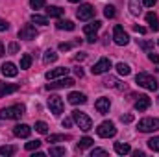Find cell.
Listing matches in <instances>:
<instances>
[{"mask_svg":"<svg viewBox=\"0 0 159 157\" xmlns=\"http://www.w3.org/2000/svg\"><path fill=\"white\" fill-rule=\"evenodd\" d=\"M22 115H24V105H20V104L9 105V107H6V109L0 111V118L2 120H17Z\"/></svg>","mask_w":159,"mask_h":157,"instance_id":"obj_1","label":"cell"},{"mask_svg":"<svg viewBox=\"0 0 159 157\" xmlns=\"http://www.w3.org/2000/svg\"><path fill=\"white\" fill-rule=\"evenodd\" d=\"M135 81L141 85V87H144L146 91H157V79L154 78V76H150V74H146V72H141V74H137L135 76Z\"/></svg>","mask_w":159,"mask_h":157,"instance_id":"obj_2","label":"cell"},{"mask_svg":"<svg viewBox=\"0 0 159 157\" xmlns=\"http://www.w3.org/2000/svg\"><path fill=\"white\" fill-rule=\"evenodd\" d=\"M137 129H139L141 133H152V131H157L159 129V118L146 117V118H143V120H139Z\"/></svg>","mask_w":159,"mask_h":157,"instance_id":"obj_3","label":"cell"},{"mask_svg":"<svg viewBox=\"0 0 159 157\" xmlns=\"http://www.w3.org/2000/svg\"><path fill=\"white\" fill-rule=\"evenodd\" d=\"M96 133H98V137H102V139H109V137H115V135H117V128H115L113 122L106 120V122H102V124L96 128Z\"/></svg>","mask_w":159,"mask_h":157,"instance_id":"obj_4","label":"cell"},{"mask_svg":"<svg viewBox=\"0 0 159 157\" xmlns=\"http://www.w3.org/2000/svg\"><path fill=\"white\" fill-rule=\"evenodd\" d=\"M72 118L80 126V129H83V131H89L93 128V120L87 117L85 113H81V111H72Z\"/></svg>","mask_w":159,"mask_h":157,"instance_id":"obj_5","label":"cell"},{"mask_svg":"<svg viewBox=\"0 0 159 157\" xmlns=\"http://www.w3.org/2000/svg\"><path fill=\"white\" fill-rule=\"evenodd\" d=\"M37 35H39V32L35 30V26H34V24H24V26L19 30V39L32 41V39H35Z\"/></svg>","mask_w":159,"mask_h":157,"instance_id":"obj_6","label":"cell"},{"mask_svg":"<svg viewBox=\"0 0 159 157\" xmlns=\"http://www.w3.org/2000/svg\"><path fill=\"white\" fill-rule=\"evenodd\" d=\"M111 67H113V65H111V61H109L107 57H102L98 63H94V65H93L91 72H93L94 76H100V74H106V72H107Z\"/></svg>","mask_w":159,"mask_h":157,"instance_id":"obj_7","label":"cell"},{"mask_svg":"<svg viewBox=\"0 0 159 157\" xmlns=\"http://www.w3.org/2000/svg\"><path fill=\"white\" fill-rule=\"evenodd\" d=\"M48 107H50V111H52L56 117H59V115L63 113V100H61V96L52 94V96L48 98Z\"/></svg>","mask_w":159,"mask_h":157,"instance_id":"obj_8","label":"cell"},{"mask_svg":"<svg viewBox=\"0 0 159 157\" xmlns=\"http://www.w3.org/2000/svg\"><path fill=\"white\" fill-rule=\"evenodd\" d=\"M74 85V79L72 78H69V76H63V78H59V79H50V83L46 85V89L50 91V89H65V87H72Z\"/></svg>","mask_w":159,"mask_h":157,"instance_id":"obj_9","label":"cell"},{"mask_svg":"<svg viewBox=\"0 0 159 157\" xmlns=\"http://www.w3.org/2000/svg\"><path fill=\"white\" fill-rule=\"evenodd\" d=\"M113 41H115L119 46H126V44L129 43V35L124 32L122 26H115V28H113Z\"/></svg>","mask_w":159,"mask_h":157,"instance_id":"obj_10","label":"cell"},{"mask_svg":"<svg viewBox=\"0 0 159 157\" xmlns=\"http://www.w3.org/2000/svg\"><path fill=\"white\" fill-rule=\"evenodd\" d=\"M76 17H78L80 20H91V19L94 17V7H93L91 4L80 6V9L76 11Z\"/></svg>","mask_w":159,"mask_h":157,"instance_id":"obj_11","label":"cell"},{"mask_svg":"<svg viewBox=\"0 0 159 157\" xmlns=\"http://www.w3.org/2000/svg\"><path fill=\"white\" fill-rule=\"evenodd\" d=\"M137 100H135V109L137 111H146L148 107H150V104H152V100L146 96V94H139V96H135Z\"/></svg>","mask_w":159,"mask_h":157,"instance_id":"obj_12","label":"cell"},{"mask_svg":"<svg viewBox=\"0 0 159 157\" xmlns=\"http://www.w3.org/2000/svg\"><path fill=\"white\" fill-rule=\"evenodd\" d=\"M94 107H96V111H98V113H102V115H106V113H109V107H111V102H109V98H106V96H102V98H98V100L94 102Z\"/></svg>","mask_w":159,"mask_h":157,"instance_id":"obj_13","label":"cell"},{"mask_svg":"<svg viewBox=\"0 0 159 157\" xmlns=\"http://www.w3.org/2000/svg\"><path fill=\"white\" fill-rule=\"evenodd\" d=\"M13 133H15V137L28 139V137H30V133H32V128H30L28 124H17V126L13 128Z\"/></svg>","mask_w":159,"mask_h":157,"instance_id":"obj_14","label":"cell"},{"mask_svg":"<svg viewBox=\"0 0 159 157\" xmlns=\"http://www.w3.org/2000/svg\"><path fill=\"white\" fill-rule=\"evenodd\" d=\"M0 70H2V74H4L6 78H15V76L19 74V69H17V65H15V63H9V61H7V63H4Z\"/></svg>","mask_w":159,"mask_h":157,"instance_id":"obj_15","label":"cell"},{"mask_svg":"<svg viewBox=\"0 0 159 157\" xmlns=\"http://www.w3.org/2000/svg\"><path fill=\"white\" fill-rule=\"evenodd\" d=\"M69 70L70 69H65V67H59V69H54V70H48L44 76H46V79L50 81V79H56V78H63V76H67L69 74Z\"/></svg>","mask_w":159,"mask_h":157,"instance_id":"obj_16","label":"cell"},{"mask_svg":"<svg viewBox=\"0 0 159 157\" xmlns=\"http://www.w3.org/2000/svg\"><path fill=\"white\" fill-rule=\"evenodd\" d=\"M100 26H102L100 20H91L89 24L83 26V32H85V35H96V32L100 30Z\"/></svg>","mask_w":159,"mask_h":157,"instance_id":"obj_17","label":"cell"},{"mask_svg":"<svg viewBox=\"0 0 159 157\" xmlns=\"http://www.w3.org/2000/svg\"><path fill=\"white\" fill-rule=\"evenodd\" d=\"M67 98H69V102H70L72 105H78V104L81 105V104H85V102H87V96H85L83 92H76V91H74V92H70Z\"/></svg>","mask_w":159,"mask_h":157,"instance_id":"obj_18","label":"cell"},{"mask_svg":"<svg viewBox=\"0 0 159 157\" xmlns=\"http://www.w3.org/2000/svg\"><path fill=\"white\" fill-rule=\"evenodd\" d=\"M15 91H19V85H15V83H0V96H7V94H11Z\"/></svg>","mask_w":159,"mask_h":157,"instance_id":"obj_19","label":"cell"},{"mask_svg":"<svg viewBox=\"0 0 159 157\" xmlns=\"http://www.w3.org/2000/svg\"><path fill=\"white\" fill-rule=\"evenodd\" d=\"M146 22L150 24L152 32H159V19L156 13H146Z\"/></svg>","mask_w":159,"mask_h":157,"instance_id":"obj_20","label":"cell"},{"mask_svg":"<svg viewBox=\"0 0 159 157\" xmlns=\"http://www.w3.org/2000/svg\"><path fill=\"white\" fill-rule=\"evenodd\" d=\"M141 11H143V4L139 0H129V13L135 15V17H139Z\"/></svg>","mask_w":159,"mask_h":157,"instance_id":"obj_21","label":"cell"},{"mask_svg":"<svg viewBox=\"0 0 159 157\" xmlns=\"http://www.w3.org/2000/svg\"><path fill=\"white\" fill-rule=\"evenodd\" d=\"M115 152H117L119 155H126V154L131 152V146H129L128 142H117V144H115Z\"/></svg>","mask_w":159,"mask_h":157,"instance_id":"obj_22","label":"cell"},{"mask_svg":"<svg viewBox=\"0 0 159 157\" xmlns=\"http://www.w3.org/2000/svg\"><path fill=\"white\" fill-rule=\"evenodd\" d=\"M56 28H57V30H67V32H72L76 26H74V22H72V20H57Z\"/></svg>","mask_w":159,"mask_h":157,"instance_id":"obj_23","label":"cell"},{"mask_svg":"<svg viewBox=\"0 0 159 157\" xmlns=\"http://www.w3.org/2000/svg\"><path fill=\"white\" fill-rule=\"evenodd\" d=\"M63 11H65V9H61L59 6H48V7H46V15H48V17H61Z\"/></svg>","mask_w":159,"mask_h":157,"instance_id":"obj_24","label":"cell"},{"mask_svg":"<svg viewBox=\"0 0 159 157\" xmlns=\"http://www.w3.org/2000/svg\"><path fill=\"white\" fill-rule=\"evenodd\" d=\"M104 85H106V87H113V89H124V87H126V85H120V81L117 78H111V76L104 81Z\"/></svg>","mask_w":159,"mask_h":157,"instance_id":"obj_25","label":"cell"},{"mask_svg":"<svg viewBox=\"0 0 159 157\" xmlns=\"http://www.w3.org/2000/svg\"><path fill=\"white\" fill-rule=\"evenodd\" d=\"M56 59H57V54H56L54 50H46L44 56H43V61H44L46 65H48V63H54Z\"/></svg>","mask_w":159,"mask_h":157,"instance_id":"obj_26","label":"cell"},{"mask_svg":"<svg viewBox=\"0 0 159 157\" xmlns=\"http://www.w3.org/2000/svg\"><path fill=\"white\" fill-rule=\"evenodd\" d=\"M30 65H32V56L30 54H22L20 56V69L26 70V69H30Z\"/></svg>","mask_w":159,"mask_h":157,"instance_id":"obj_27","label":"cell"},{"mask_svg":"<svg viewBox=\"0 0 159 157\" xmlns=\"http://www.w3.org/2000/svg\"><path fill=\"white\" fill-rule=\"evenodd\" d=\"M48 154L52 157H61V155L67 154V150H65V148H59V146H52V148L48 150Z\"/></svg>","mask_w":159,"mask_h":157,"instance_id":"obj_28","label":"cell"},{"mask_svg":"<svg viewBox=\"0 0 159 157\" xmlns=\"http://www.w3.org/2000/svg\"><path fill=\"white\" fill-rule=\"evenodd\" d=\"M117 72H119L120 76H129L131 69H129V65H126V63H119V65H117Z\"/></svg>","mask_w":159,"mask_h":157,"instance_id":"obj_29","label":"cell"},{"mask_svg":"<svg viewBox=\"0 0 159 157\" xmlns=\"http://www.w3.org/2000/svg\"><path fill=\"white\" fill-rule=\"evenodd\" d=\"M93 146V139L91 137H83L78 142V150H85V148H91Z\"/></svg>","mask_w":159,"mask_h":157,"instance_id":"obj_30","label":"cell"},{"mask_svg":"<svg viewBox=\"0 0 159 157\" xmlns=\"http://www.w3.org/2000/svg\"><path fill=\"white\" fill-rule=\"evenodd\" d=\"M32 22H34V24H43V26H46V24H48V19L43 17V15L34 13V15H32Z\"/></svg>","mask_w":159,"mask_h":157,"instance_id":"obj_31","label":"cell"},{"mask_svg":"<svg viewBox=\"0 0 159 157\" xmlns=\"http://www.w3.org/2000/svg\"><path fill=\"white\" fill-rule=\"evenodd\" d=\"M17 150H15V146H2L0 148V155H6V157H9V155H13Z\"/></svg>","mask_w":159,"mask_h":157,"instance_id":"obj_32","label":"cell"},{"mask_svg":"<svg viewBox=\"0 0 159 157\" xmlns=\"http://www.w3.org/2000/svg\"><path fill=\"white\" fill-rule=\"evenodd\" d=\"M148 148H150L152 152H159V137H152V139L148 141Z\"/></svg>","mask_w":159,"mask_h":157,"instance_id":"obj_33","label":"cell"},{"mask_svg":"<svg viewBox=\"0 0 159 157\" xmlns=\"http://www.w3.org/2000/svg\"><path fill=\"white\" fill-rule=\"evenodd\" d=\"M139 46L148 54V52H152L154 50V43H150V41H139Z\"/></svg>","mask_w":159,"mask_h":157,"instance_id":"obj_34","label":"cell"},{"mask_svg":"<svg viewBox=\"0 0 159 157\" xmlns=\"http://www.w3.org/2000/svg\"><path fill=\"white\" fill-rule=\"evenodd\" d=\"M35 131H39V133H48V124L43 122V120L35 122Z\"/></svg>","mask_w":159,"mask_h":157,"instance_id":"obj_35","label":"cell"},{"mask_svg":"<svg viewBox=\"0 0 159 157\" xmlns=\"http://www.w3.org/2000/svg\"><path fill=\"white\" fill-rule=\"evenodd\" d=\"M70 139L69 135H48V142H59V141H67Z\"/></svg>","mask_w":159,"mask_h":157,"instance_id":"obj_36","label":"cell"},{"mask_svg":"<svg viewBox=\"0 0 159 157\" xmlns=\"http://www.w3.org/2000/svg\"><path fill=\"white\" fill-rule=\"evenodd\" d=\"M39 146H41V141H37V139H35V141L26 142V150H28V152H34V150H37Z\"/></svg>","mask_w":159,"mask_h":157,"instance_id":"obj_37","label":"cell"},{"mask_svg":"<svg viewBox=\"0 0 159 157\" xmlns=\"http://www.w3.org/2000/svg\"><path fill=\"white\" fill-rule=\"evenodd\" d=\"M104 15H106L107 19H113V17L117 15V11H115L113 6H106V7H104Z\"/></svg>","mask_w":159,"mask_h":157,"instance_id":"obj_38","label":"cell"},{"mask_svg":"<svg viewBox=\"0 0 159 157\" xmlns=\"http://www.w3.org/2000/svg\"><path fill=\"white\" fill-rule=\"evenodd\" d=\"M44 0H30V6L34 7V9H41V7H44Z\"/></svg>","mask_w":159,"mask_h":157,"instance_id":"obj_39","label":"cell"},{"mask_svg":"<svg viewBox=\"0 0 159 157\" xmlns=\"http://www.w3.org/2000/svg\"><path fill=\"white\" fill-rule=\"evenodd\" d=\"M148 59H150L152 63H159V56L154 52V50H152V52H148Z\"/></svg>","mask_w":159,"mask_h":157,"instance_id":"obj_40","label":"cell"},{"mask_svg":"<svg viewBox=\"0 0 159 157\" xmlns=\"http://www.w3.org/2000/svg\"><path fill=\"white\" fill-rule=\"evenodd\" d=\"M7 30H9V22L0 19V32H7Z\"/></svg>","mask_w":159,"mask_h":157,"instance_id":"obj_41","label":"cell"},{"mask_svg":"<svg viewBox=\"0 0 159 157\" xmlns=\"http://www.w3.org/2000/svg\"><path fill=\"white\" fill-rule=\"evenodd\" d=\"M91 155L94 157V155H107V152L106 150H102V148H94L93 152H91Z\"/></svg>","mask_w":159,"mask_h":157,"instance_id":"obj_42","label":"cell"},{"mask_svg":"<svg viewBox=\"0 0 159 157\" xmlns=\"http://www.w3.org/2000/svg\"><path fill=\"white\" fill-rule=\"evenodd\" d=\"M70 48H72L70 43H61V44H59V50H63V52H67V50H70Z\"/></svg>","mask_w":159,"mask_h":157,"instance_id":"obj_43","label":"cell"},{"mask_svg":"<svg viewBox=\"0 0 159 157\" xmlns=\"http://www.w3.org/2000/svg\"><path fill=\"white\" fill-rule=\"evenodd\" d=\"M19 52V44L17 43H11L9 44V54H17Z\"/></svg>","mask_w":159,"mask_h":157,"instance_id":"obj_44","label":"cell"},{"mask_svg":"<svg viewBox=\"0 0 159 157\" xmlns=\"http://www.w3.org/2000/svg\"><path fill=\"white\" fill-rule=\"evenodd\" d=\"M74 122V118H63V128H70Z\"/></svg>","mask_w":159,"mask_h":157,"instance_id":"obj_45","label":"cell"},{"mask_svg":"<svg viewBox=\"0 0 159 157\" xmlns=\"http://www.w3.org/2000/svg\"><path fill=\"white\" fill-rule=\"evenodd\" d=\"M143 4H144L146 7H154V6L157 4V0H143Z\"/></svg>","mask_w":159,"mask_h":157,"instance_id":"obj_46","label":"cell"},{"mask_svg":"<svg viewBox=\"0 0 159 157\" xmlns=\"http://www.w3.org/2000/svg\"><path fill=\"white\" fill-rule=\"evenodd\" d=\"M120 120H122V122H126V124H129V122L133 120V117H131V115H122V117H120Z\"/></svg>","mask_w":159,"mask_h":157,"instance_id":"obj_47","label":"cell"},{"mask_svg":"<svg viewBox=\"0 0 159 157\" xmlns=\"http://www.w3.org/2000/svg\"><path fill=\"white\" fill-rule=\"evenodd\" d=\"M133 30H135L137 34H146V30H144L143 26H133Z\"/></svg>","mask_w":159,"mask_h":157,"instance_id":"obj_48","label":"cell"},{"mask_svg":"<svg viewBox=\"0 0 159 157\" xmlns=\"http://www.w3.org/2000/svg\"><path fill=\"white\" fill-rule=\"evenodd\" d=\"M4 54H6V48H4V44L0 43V56H4Z\"/></svg>","mask_w":159,"mask_h":157,"instance_id":"obj_49","label":"cell"},{"mask_svg":"<svg viewBox=\"0 0 159 157\" xmlns=\"http://www.w3.org/2000/svg\"><path fill=\"white\" fill-rule=\"evenodd\" d=\"M76 76H80V78L83 76V70H81V69H76Z\"/></svg>","mask_w":159,"mask_h":157,"instance_id":"obj_50","label":"cell"},{"mask_svg":"<svg viewBox=\"0 0 159 157\" xmlns=\"http://www.w3.org/2000/svg\"><path fill=\"white\" fill-rule=\"evenodd\" d=\"M133 155H135V157H143V155H144V154H143V152H139V150H137V152H133Z\"/></svg>","mask_w":159,"mask_h":157,"instance_id":"obj_51","label":"cell"},{"mask_svg":"<svg viewBox=\"0 0 159 157\" xmlns=\"http://www.w3.org/2000/svg\"><path fill=\"white\" fill-rule=\"evenodd\" d=\"M34 157H44V154H43V152H35V154H34Z\"/></svg>","mask_w":159,"mask_h":157,"instance_id":"obj_52","label":"cell"},{"mask_svg":"<svg viewBox=\"0 0 159 157\" xmlns=\"http://www.w3.org/2000/svg\"><path fill=\"white\" fill-rule=\"evenodd\" d=\"M70 2H74V4H76V2H81V0H70Z\"/></svg>","mask_w":159,"mask_h":157,"instance_id":"obj_53","label":"cell"},{"mask_svg":"<svg viewBox=\"0 0 159 157\" xmlns=\"http://www.w3.org/2000/svg\"><path fill=\"white\" fill-rule=\"evenodd\" d=\"M157 43H159V41H157Z\"/></svg>","mask_w":159,"mask_h":157,"instance_id":"obj_54","label":"cell"}]
</instances>
